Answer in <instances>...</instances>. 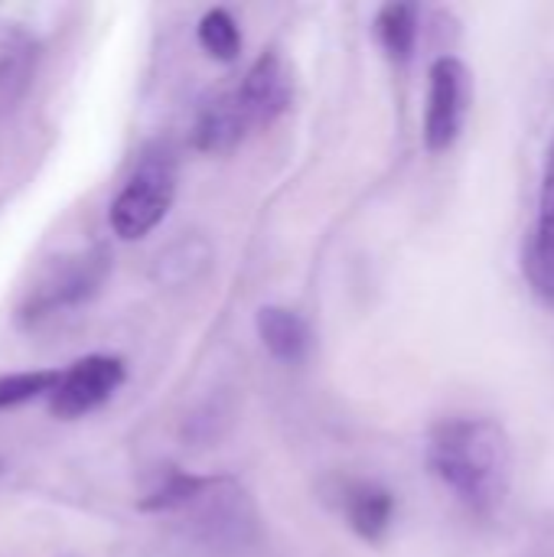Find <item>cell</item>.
<instances>
[{"instance_id": "obj_1", "label": "cell", "mask_w": 554, "mask_h": 557, "mask_svg": "<svg viewBox=\"0 0 554 557\" xmlns=\"http://www.w3.org/2000/svg\"><path fill=\"white\" fill-rule=\"evenodd\" d=\"M428 467L470 512L490 519L513 486V441L493 418H451L428 434Z\"/></svg>"}, {"instance_id": "obj_2", "label": "cell", "mask_w": 554, "mask_h": 557, "mask_svg": "<svg viewBox=\"0 0 554 557\" xmlns=\"http://www.w3.org/2000/svg\"><path fill=\"white\" fill-rule=\"evenodd\" d=\"M173 199H176V160L167 147H153L140 157V163L114 196L108 222L118 238L137 242L167 219Z\"/></svg>"}, {"instance_id": "obj_3", "label": "cell", "mask_w": 554, "mask_h": 557, "mask_svg": "<svg viewBox=\"0 0 554 557\" xmlns=\"http://www.w3.org/2000/svg\"><path fill=\"white\" fill-rule=\"evenodd\" d=\"M104 271H108V255L101 248L72 255L62 264L49 268V274L29 290V297L20 307L23 323H46L52 317H62L65 310H75L98 290Z\"/></svg>"}, {"instance_id": "obj_4", "label": "cell", "mask_w": 554, "mask_h": 557, "mask_svg": "<svg viewBox=\"0 0 554 557\" xmlns=\"http://www.w3.org/2000/svg\"><path fill=\"white\" fill-rule=\"evenodd\" d=\"M470 111V72L457 55H438L428 72L424 144L431 153H447L464 134Z\"/></svg>"}, {"instance_id": "obj_5", "label": "cell", "mask_w": 554, "mask_h": 557, "mask_svg": "<svg viewBox=\"0 0 554 557\" xmlns=\"http://www.w3.org/2000/svg\"><path fill=\"white\" fill-rule=\"evenodd\" d=\"M127 369L118 356H85L62 369L56 392L49 395V411L62 421L85 418L98 411L124 385Z\"/></svg>"}, {"instance_id": "obj_6", "label": "cell", "mask_w": 554, "mask_h": 557, "mask_svg": "<svg viewBox=\"0 0 554 557\" xmlns=\"http://www.w3.org/2000/svg\"><path fill=\"white\" fill-rule=\"evenodd\" d=\"M232 91H235V101H238L245 121L251 124V131H261V127H271L291 108L294 78H291V69L281 59V52L268 49L251 62V69Z\"/></svg>"}, {"instance_id": "obj_7", "label": "cell", "mask_w": 554, "mask_h": 557, "mask_svg": "<svg viewBox=\"0 0 554 557\" xmlns=\"http://www.w3.org/2000/svg\"><path fill=\"white\" fill-rule=\"evenodd\" d=\"M330 499L340 509L343 522L369 545H379L395 522V496L376 483V480H359V476H343L333 480Z\"/></svg>"}, {"instance_id": "obj_8", "label": "cell", "mask_w": 554, "mask_h": 557, "mask_svg": "<svg viewBox=\"0 0 554 557\" xmlns=\"http://www.w3.org/2000/svg\"><path fill=\"white\" fill-rule=\"evenodd\" d=\"M39 65V39L10 20H0V117H7L33 85Z\"/></svg>"}, {"instance_id": "obj_9", "label": "cell", "mask_w": 554, "mask_h": 557, "mask_svg": "<svg viewBox=\"0 0 554 557\" xmlns=\"http://www.w3.org/2000/svg\"><path fill=\"white\" fill-rule=\"evenodd\" d=\"M526 271L542 300L554 304V144L545 157L542 170V189H539V215H535V232L532 245L526 255Z\"/></svg>"}, {"instance_id": "obj_10", "label": "cell", "mask_w": 554, "mask_h": 557, "mask_svg": "<svg viewBox=\"0 0 554 557\" xmlns=\"http://www.w3.org/2000/svg\"><path fill=\"white\" fill-rule=\"evenodd\" d=\"M248 134H255V131H251V124L245 121V114H242V108H238V101H235V91L229 88V91L216 95V98L202 108V114H199V121H196L193 140H196V147H199L202 153H229V150H235Z\"/></svg>"}, {"instance_id": "obj_11", "label": "cell", "mask_w": 554, "mask_h": 557, "mask_svg": "<svg viewBox=\"0 0 554 557\" xmlns=\"http://www.w3.org/2000/svg\"><path fill=\"white\" fill-rule=\"evenodd\" d=\"M258 336L264 343V349L287 366H297L307 359L310 352V326L300 313L287 310V307H261L255 317Z\"/></svg>"}, {"instance_id": "obj_12", "label": "cell", "mask_w": 554, "mask_h": 557, "mask_svg": "<svg viewBox=\"0 0 554 557\" xmlns=\"http://www.w3.org/2000/svg\"><path fill=\"white\" fill-rule=\"evenodd\" d=\"M418 23H421V10L415 3H385L379 10L376 36L395 65L411 62L415 46H418Z\"/></svg>"}, {"instance_id": "obj_13", "label": "cell", "mask_w": 554, "mask_h": 557, "mask_svg": "<svg viewBox=\"0 0 554 557\" xmlns=\"http://www.w3.org/2000/svg\"><path fill=\"white\" fill-rule=\"evenodd\" d=\"M196 36H199V46L219 62H232L242 52V29H238L235 16L222 7H212L202 13Z\"/></svg>"}, {"instance_id": "obj_14", "label": "cell", "mask_w": 554, "mask_h": 557, "mask_svg": "<svg viewBox=\"0 0 554 557\" xmlns=\"http://www.w3.org/2000/svg\"><path fill=\"white\" fill-rule=\"evenodd\" d=\"M59 379H62V369H29L16 375H0V411L52 395Z\"/></svg>"}]
</instances>
